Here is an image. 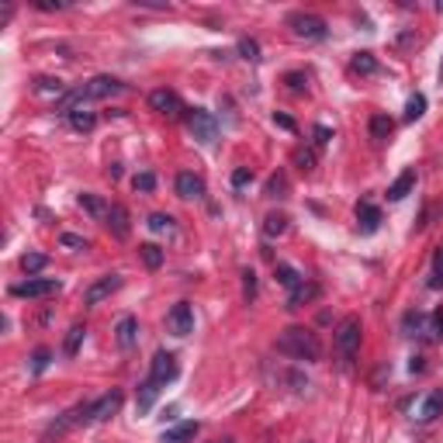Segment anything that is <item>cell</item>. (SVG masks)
Listing matches in <instances>:
<instances>
[{"instance_id":"6da1fadb","label":"cell","mask_w":443,"mask_h":443,"mask_svg":"<svg viewBox=\"0 0 443 443\" xmlns=\"http://www.w3.org/2000/svg\"><path fill=\"white\" fill-rule=\"evenodd\" d=\"M125 90V83L121 80H115V77H94V80H87V83H80V87H73V90H66L63 97H59V115H73L77 108H83L87 101H101V97H115V94H121Z\"/></svg>"},{"instance_id":"7a4b0ae2","label":"cell","mask_w":443,"mask_h":443,"mask_svg":"<svg viewBox=\"0 0 443 443\" xmlns=\"http://www.w3.org/2000/svg\"><path fill=\"white\" fill-rule=\"evenodd\" d=\"M277 350L295 357V360H319L322 357V343L312 329L305 326H288L281 336H277Z\"/></svg>"},{"instance_id":"3957f363","label":"cell","mask_w":443,"mask_h":443,"mask_svg":"<svg viewBox=\"0 0 443 443\" xmlns=\"http://www.w3.org/2000/svg\"><path fill=\"white\" fill-rule=\"evenodd\" d=\"M360 336H364V326H360L357 315H346V319L336 326V333H333V343H336V350H339V357H343L346 367H350V360H353L357 350H360Z\"/></svg>"},{"instance_id":"277c9868","label":"cell","mask_w":443,"mask_h":443,"mask_svg":"<svg viewBox=\"0 0 443 443\" xmlns=\"http://www.w3.org/2000/svg\"><path fill=\"white\" fill-rule=\"evenodd\" d=\"M187 132L201 142V146H215L218 142V121L211 111L204 108H187Z\"/></svg>"},{"instance_id":"5b68a950","label":"cell","mask_w":443,"mask_h":443,"mask_svg":"<svg viewBox=\"0 0 443 443\" xmlns=\"http://www.w3.org/2000/svg\"><path fill=\"white\" fill-rule=\"evenodd\" d=\"M288 28H291L298 39H308V42H319V39L329 35V25H326L319 14H305V11L291 14V18H288Z\"/></svg>"},{"instance_id":"8992f818","label":"cell","mask_w":443,"mask_h":443,"mask_svg":"<svg viewBox=\"0 0 443 443\" xmlns=\"http://www.w3.org/2000/svg\"><path fill=\"white\" fill-rule=\"evenodd\" d=\"M59 288H63V284H59L56 277H28V281L14 284L11 295H14V298H49V295H56Z\"/></svg>"},{"instance_id":"52a82bcc","label":"cell","mask_w":443,"mask_h":443,"mask_svg":"<svg viewBox=\"0 0 443 443\" xmlns=\"http://www.w3.org/2000/svg\"><path fill=\"white\" fill-rule=\"evenodd\" d=\"M121 402H125V395L115 388V391H108V395H101L97 402H90L87 405V422H108L118 408H121Z\"/></svg>"},{"instance_id":"ba28073f","label":"cell","mask_w":443,"mask_h":443,"mask_svg":"<svg viewBox=\"0 0 443 443\" xmlns=\"http://www.w3.org/2000/svg\"><path fill=\"white\" fill-rule=\"evenodd\" d=\"M408 415H412V422H433V419H440L443 415V391H429L419 402H412Z\"/></svg>"},{"instance_id":"9c48e42d","label":"cell","mask_w":443,"mask_h":443,"mask_svg":"<svg viewBox=\"0 0 443 443\" xmlns=\"http://www.w3.org/2000/svg\"><path fill=\"white\" fill-rule=\"evenodd\" d=\"M177 374H180L177 357L166 353V350H159V353L152 357V364H149V377H152L156 384H170V381H177Z\"/></svg>"},{"instance_id":"30bf717a","label":"cell","mask_w":443,"mask_h":443,"mask_svg":"<svg viewBox=\"0 0 443 443\" xmlns=\"http://www.w3.org/2000/svg\"><path fill=\"white\" fill-rule=\"evenodd\" d=\"M166 329H170L173 336H187V333H194V308H190L187 302H177V305L166 312Z\"/></svg>"},{"instance_id":"8fae6325","label":"cell","mask_w":443,"mask_h":443,"mask_svg":"<svg viewBox=\"0 0 443 443\" xmlns=\"http://www.w3.org/2000/svg\"><path fill=\"white\" fill-rule=\"evenodd\" d=\"M121 284H125V281H121L118 274H108V277L94 281V284L83 291V305H90V308H94V305H101V302H104V298H111V295H115Z\"/></svg>"},{"instance_id":"7c38bea8","label":"cell","mask_w":443,"mask_h":443,"mask_svg":"<svg viewBox=\"0 0 443 443\" xmlns=\"http://www.w3.org/2000/svg\"><path fill=\"white\" fill-rule=\"evenodd\" d=\"M149 108H152V111H159V115H166V118H177V115L184 111L180 97H177L173 90H166V87H163V90H152V94H149Z\"/></svg>"},{"instance_id":"4fadbf2b","label":"cell","mask_w":443,"mask_h":443,"mask_svg":"<svg viewBox=\"0 0 443 443\" xmlns=\"http://www.w3.org/2000/svg\"><path fill=\"white\" fill-rule=\"evenodd\" d=\"M173 190H177L184 201H197V197H204V180H201L197 173H177Z\"/></svg>"},{"instance_id":"5bb4252c","label":"cell","mask_w":443,"mask_h":443,"mask_svg":"<svg viewBox=\"0 0 443 443\" xmlns=\"http://www.w3.org/2000/svg\"><path fill=\"white\" fill-rule=\"evenodd\" d=\"M104 226L111 229V236H115V239H128V233H132V222H128L125 204H111V211H108V222H104Z\"/></svg>"},{"instance_id":"9a60e30c","label":"cell","mask_w":443,"mask_h":443,"mask_svg":"<svg viewBox=\"0 0 443 443\" xmlns=\"http://www.w3.org/2000/svg\"><path fill=\"white\" fill-rule=\"evenodd\" d=\"M115 336H118V346L121 350H132L139 343V322H135V315H121L115 322Z\"/></svg>"},{"instance_id":"2e32d148","label":"cell","mask_w":443,"mask_h":443,"mask_svg":"<svg viewBox=\"0 0 443 443\" xmlns=\"http://www.w3.org/2000/svg\"><path fill=\"white\" fill-rule=\"evenodd\" d=\"M377 226H381V211H377L371 201H360V204H357V229H360L364 236H371V233H377Z\"/></svg>"},{"instance_id":"e0dca14e","label":"cell","mask_w":443,"mask_h":443,"mask_svg":"<svg viewBox=\"0 0 443 443\" xmlns=\"http://www.w3.org/2000/svg\"><path fill=\"white\" fill-rule=\"evenodd\" d=\"M197 429H201V422H197V419L177 422L173 429H163V443H187V440H194V436H197Z\"/></svg>"},{"instance_id":"ac0fdd59","label":"cell","mask_w":443,"mask_h":443,"mask_svg":"<svg viewBox=\"0 0 443 443\" xmlns=\"http://www.w3.org/2000/svg\"><path fill=\"white\" fill-rule=\"evenodd\" d=\"M415 166H408V170H402V177L388 187V201H402V197H408L412 194V187H415Z\"/></svg>"},{"instance_id":"d6986e66","label":"cell","mask_w":443,"mask_h":443,"mask_svg":"<svg viewBox=\"0 0 443 443\" xmlns=\"http://www.w3.org/2000/svg\"><path fill=\"white\" fill-rule=\"evenodd\" d=\"M367 128H371V139H374V142H388L391 132H395V121H391L384 111H377V115H371Z\"/></svg>"},{"instance_id":"ffe728a7","label":"cell","mask_w":443,"mask_h":443,"mask_svg":"<svg viewBox=\"0 0 443 443\" xmlns=\"http://www.w3.org/2000/svg\"><path fill=\"white\" fill-rule=\"evenodd\" d=\"M77 201H80V208H83L90 218H97V222H108V211H111V204H108L104 197H97V194H80Z\"/></svg>"},{"instance_id":"44dd1931","label":"cell","mask_w":443,"mask_h":443,"mask_svg":"<svg viewBox=\"0 0 443 443\" xmlns=\"http://www.w3.org/2000/svg\"><path fill=\"white\" fill-rule=\"evenodd\" d=\"M274 277H277V284H284V288H288V295H291L295 288H302V284H305V274H302V270H295L291 264H277V267H274Z\"/></svg>"},{"instance_id":"7402d4cb","label":"cell","mask_w":443,"mask_h":443,"mask_svg":"<svg viewBox=\"0 0 443 443\" xmlns=\"http://www.w3.org/2000/svg\"><path fill=\"white\" fill-rule=\"evenodd\" d=\"M322 291H319V284H312V281H305L302 288H295L291 295H288V308H302V305H308V302H315Z\"/></svg>"},{"instance_id":"603a6c76","label":"cell","mask_w":443,"mask_h":443,"mask_svg":"<svg viewBox=\"0 0 443 443\" xmlns=\"http://www.w3.org/2000/svg\"><path fill=\"white\" fill-rule=\"evenodd\" d=\"M159 388H163V384H156L152 377H149L146 384H139V398H135V405H139V415H146V412L156 405V398H159Z\"/></svg>"},{"instance_id":"cb8c5ba5","label":"cell","mask_w":443,"mask_h":443,"mask_svg":"<svg viewBox=\"0 0 443 443\" xmlns=\"http://www.w3.org/2000/svg\"><path fill=\"white\" fill-rule=\"evenodd\" d=\"M284 233H288V215L270 211V215L264 218V236H267V239H277V236H284Z\"/></svg>"},{"instance_id":"d4e9b609","label":"cell","mask_w":443,"mask_h":443,"mask_svg":"<svg viewBox=\"0 0 443 443\" xmlns=\"http://www.w3.org/2000/svg\"><path fill=\"white\" fill-rule=\"evenodd\" d=\"M350 70H353V73H360V77H374L381 66H377V59H374L371 52H357V56L350 59Z\"/></svg>"},{"instance_id":"484cf974","label":"cell","mask_w":443,"mask_h":443,"mask_svg":"<svg viewBox=\"0 0 443 443\" xmlns=\"http://www.w3.org/2000/svg\"><path fill=\"white\" fill-rule=\"evenodd\" d=\"M426 322H429V315H422V312H405L402 329H405V336H426Z\"/></svg>"},{"instance_id":"4316f807","label":"cell","mask_w":443,"mask_h":443,"mask_svg":"<svg viewBox=\"0 0 443 443\" xmlns=\"http://www.w3.org/2000/svg\"><path fill=\"white\" fill-rule=\"evenodd\" d=\"M70 125H73L77 132H94V128H97V115L87 111V108H77V111L70 115Z\"/></svg>"},{"instance_id":"83f0119b","label":"cell","mask_w":443,"mask_h":443,"mask_svg":"<svg viewBox=\"0 0 443 443\" xmlns=\"http://www.w3.org/2000/svg\"><path fill=\"white\" fill-rule=\"evenodd\" d=\"M139 257H142V264H146L149 270H159V267H163V250H159L156 243H142V246H139Z\"/></svg>"},{"instance_id":"f1b7e54d","label":"cell","mask_w":443,"mask_h":443,"mask_svg":"<svg viewBox=\"0 0 443 443\" xmlns=\"http://www.w3.org/2000/svg\"><path fill=\"white\" fill-rule=\"evenodd\" d=\"M83 336H87V326H73V329L66 333V343H63V353H66V357H77V350H80V343H83Z\"/></svg>"},{"instance_id":"f546056e","label":"cell","mask_w":443,"mask_h":443,"mask_svg":"<svg viewBox=\"0 0 443 443\" xmlns=\"http://www.w3.org/2000/svg\"><path fill=\"white\" fill-rule=\"evenodd\" d=\"M426 339H433V343H443V308L429 312V322H426Z\"/></svg>"},{"instance_id":"4dcf8cb0","label":"cell","mask_w":443,"mask_h":443,"mask_svg":"<svg viewBox=\"0 0 443 443\" xmlns=\"http://www.w3.org/2000/svg\"><path fill=\"white\" fill-rule=\"evenodd\" d=\"M35 90H39V94H56V97L66 94L63 80H56V77H39V80H35Z\"/></svg>"},{"instance_id":"1f68e13d","label":"cell","mask_w":443,"mask_h":443,"mask_svg":"<svg viewBox=\"0 0 443 443\" xmlns=\"http://www.w3.org/2000/svg\"><path fill=\"white\" fill-rule=\"evenodd\" d=\"M426 115V97L422 94H412L408 101H405V121H415V118H422Z\"/></svg>"},{"instance_id":"d6a6232c","label":"cell","mask_w":443,"mask_h":443,"mask_svg":"<svg viewBox=\"0 0 443 443\" xmlns=\"http://www.w3.org/2000/svg\"><path fill=\"white\" fill-rule=\"evenodd\" d=\"M146 226H149L152 233H166V236H170V233L177 229V226H173V218H170V215H163V211L149 215V222H146Z\"/></svg>"},{"instance_id":"836d02e7","label":"cell","mask_w":443,"mask_h":443,"mask_svg":"<svg viewBox=\"0 0 443 443\" xmlns=\"http://www.w3.org/2000/svg\"><path fill=\"white\" fill-rule=\"evenodd\" d=\"M239 56L246 59V63H260V42L257 39H239Z\"/></svg>"},{"instance_id":"e575fe53","label":"cell","mask_w":443,"mask_h":443,"mask_svg":"<svg viewBox=\"0 0 443 443\" xmlns=\"http://www.w3.org/2000/svg\"><path fill=\"white\" fill-rule=\"evenodd\" d=\"M46 264H49L46 253H25V257H21V270H25V274H39Z\"/></svg>"},{"instance_id":"d590c367","label":"cell","mask_w":443,"mask_h":443,"mask_svg":"<svg viewBox=\"0 0 443 443\" xmlns=\"http://www.w3.org/2000/svg\"><path fill=\"white\" fill-rule=\"evenodd\" d=\"M49 364H52V350H49V346H39V350L32 353V374H46Z\"/></svg>"},{"instance_id":"8d00e7d4","label":"cell","mask_w":443,"mask_h":443,"mask_svg":"<svg viewBox=\"0 0 443 443\" xmlns=\"http://www.w3.org/2000/svg\"><path fill=\"white\" fill-rule=\"evenodd\" d=\"M267 197H288V177L284 173H274L267 180Z\"/></svg>"},{"instance_id":"74e56055","label":"cell","mask_w":443,"mask_h":443,"mask_svg":"<svg viewBox=\"0 0 443 443\" xmlns=\"http://www.w3.org/2000/svg\"><path fill=\"white\" fill-rule=\"evenodd\" d=\"M295 166H298L302 173H312V170H315V152H312V149H298V152H295Z\"/></svg>"},{"instance_id":"f35d334b","label":"cell","mask_w":443,"mask_h":443,"mask_svg":"<svg viewBox=\"0 0 443 443\" xmlns=\"http://www.w3.org/2000/svg\"><path fill=\"white\" fill-rule=\"evenodd\" d=\"M132 187H135L139 194H149V190H156V177H152L149 170H146V173H135V177H132Z\"/></svg>"},{"instance_id":"ab89813d","label":"cell","mask_w":443,"mask_h":443,"mask_svg":"<svg viewBox=\"0 0 443 443\" xmlns=\"http://www.w3.org/2000/svg\"><path fill=\"white\" fill-rule=\"evenodd\" d=\"M284 83H288V90H295V94H305V90H308V77H305V73H288Z\"/></svg>"},{"instance_id":"60d3db41","label":"cell","mask_w":443,"mask_h":443,"mask_svg":"<svg viewBox=\"0 0 443 443\" xmlns=\"http://www.w3.org/2000/svg\"><path fill=\"white\" fill-rule=\"evenodd\" d=\"M443 284V246L433 253V281H429V288H440Z\"/></svg>"},{"instance_id":"b9f144b4","label":"cell","mask_w":443,"mask_h":443,"mask_svg":"<svg viewBox=\"0 0 443 443\" xmlns=\"http://www.w3.org/2000/svg\"><path fill=\"white\" fill-rule=\"evenodd\" d=\"M250 184H253V170H250V166H239V170L233 173V187L243 190V187H250Z\"/></svg>"},{"instance_id":"7bdbcfd3","label":"cell","mask_w":443,"mask_h":443,"mask_svg":"<svg viewBox=\"0 0 443 443\" xmlns=\"http://www.w3.org/2000/svg\"><path fill=\"white\" fill-rule=\"evenodd\" d=\"M59 243H63L66 250H90V243H87L83 236H73V233H63V236H59Z\"/></svg>"},{"instance_id":"ee69618b","label":"cell","mask_w":443,"mask_h":443,"mask_svg":"<svg viewBox=\"0 0 443 443\" xmlns=\"http://www.w3.org/2000/svg\"><path fill=\"white\" fill-rule=\"evenodd\" d=\"M243 298H246V302L257 298V274H253V270H243Z\"/></svg>"},{"instance_id":"f6af8a7d","label":"cell","mask_w":443,"mask_h":443,"mask_svg":"<svg viewBox=\"0 0 443 443\" xmlns=\"http://www.w3.org/2000/svg\"><path fill=\"white\" fill-rule=\"evenodd\" d=\"M312 135H315V146H329V142H333V128H329V125H315Z\"/></svg>"},{"instance_id":"bcb514c9","label":"cell","mask_w":443,"mask_h":443,"mask_svg":"<svg viewBox=\"0 0 443 443\" xmlns=\"http://www.w3.org/2000/svg\"><path fill=\"white\" fill-rule=\"evenodd\" d=\"M274 125L284 132H295V118H288V115H274Z\"/></svg>"},{"instance_id":"7dc6e473","label":"cell","mask_w":443,"mask_h":443,"mask_svg":"<svg viewBox=\"0 0 443 443\" xmlns=\"http://www.w3.org/2000/svg\"><path fill=\"white\" fill-rule=\"evenodd\" d=\"M408 371L415 374V371H426V364H422V357H412V364H408Z\"/></svg>"},{"instance_id":"c3c4849f","label":"cell","mask_w":443,"mask_h":443,"mask_svg":"<svg viewBox=\"0 0 443 443\" xmlns=\"http://www.w3.org/2000/svg\"><path fill=\"white\" fill-rule=\"evenodd\" d=\"M108 177H111V180H118V177H121V166H118V163H111V166H108Z\"/></svg>"},{"instance_id":"681fc988","label":"cell","mask_w":443,"mask_h":443,"mask_svg":"<svg viewBox=\"0 0 443 443\" xmlns=\"http://www.w3.org/2000/svg\"><path fill=\"white\" fill-rule=\"evenodd\" d=\"M226 443H236V440H226Z\"/></svg>"},{"instance_id":"f907efd6","label":"cell","mask_w":443,"mask_h":443,"mask_svg":"<svg viewBox=\"0 0 443 443\" xmlns=\"http://www.w3.org/2000/svg\"><path fill=\"white\" fill-rule=\"evenodd\" d=\"M440 77H443V66H440Z\"/></svg>"}]
</instances>
